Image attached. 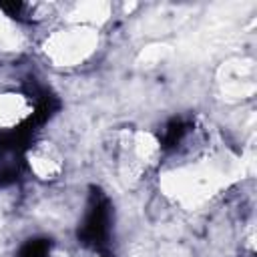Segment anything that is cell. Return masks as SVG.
Returning a JSON list of instances; mask_svg holds the SVG:
<instances>
[{
	"label": "cell",
	"instance_id": "277c9868",
	"mask_svg": "<svg viewBox=\"0 0 257 257\" xmlns=\"http://www.w3.org/2000/svg\"><path fill=\"white\" fill-rule=\"evenodd\" d=\"M0 8H2L8 16L16 18V20H26V16L30 14V6L24 4V2H2Z\"/></svg>",
	"mask_w": 257,
	"mask_h": 257
},
{
	"label": "cell",
	"instance_id": "6da1fadb",
	"mask_svg": "<svg viewBox=\"0 0 257 257\" xmlns=\"http://www.w3.org/2000/svg\"><path fill=\"white\" fill-rule=\"evenodd\" d=\"M108 235H110V203L108 197L100 189H90L86 211L82 223L78 227V239L82 245L90 247L92 251L108 249Z\"/></svg>",
	"mask_w": 257,
	"mask_h": 257
},
{
	"label": "cell",
	"instance_id": "3957f363",
	"mask_svg": "<svg viewBox=\"0 0 257 257\" xmlns=\"http://www.w3.org/2000/svg\"><path fill=\"white\" fill-rule=\"evenodd\" d=\"M18 257H50V241L48 239H28L20 247Z\"/></svg>",
	"mask_w": 257,
	"mask_h": 257
},
{
	"label": "cell",
	"instance_id": "7a4b0ae2",
	"mask_svg": "<svg viewBox=\"0 0 257 257\" xmlns=\"http://www.w3.org/2000/svg\"><path fill=\"white\" fill-rule=\"evenodd\" d=\"M187 133H189V122L185 118H181V116L171 118L161 133V147L167 151L177 149L183 143V139L187 137Z\"/></svg>",
	"mask_w": 257,
	"mask_h": 257
}]
</instances>
